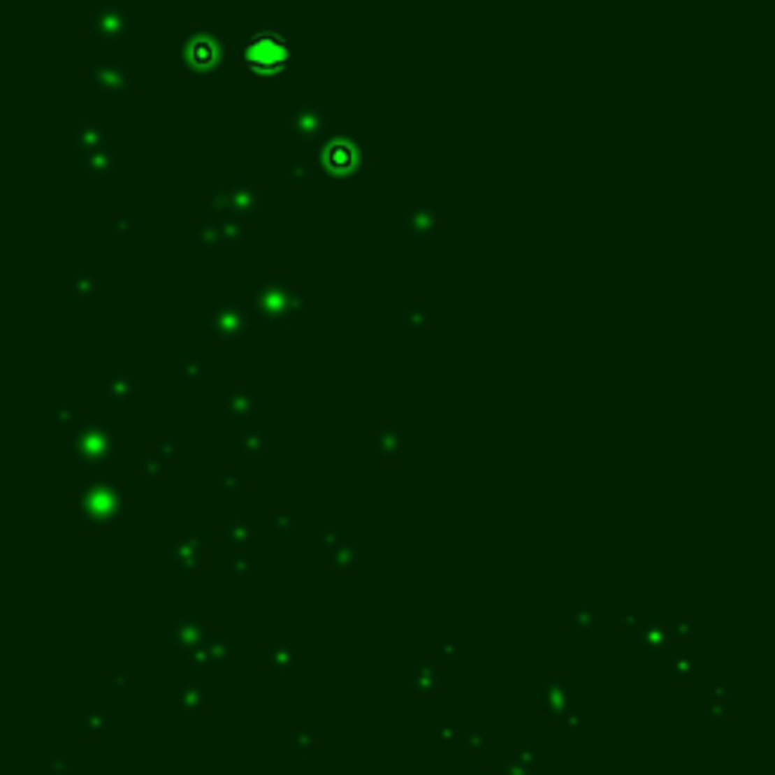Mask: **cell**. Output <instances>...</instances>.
<instances>
[{
  "label": "cell",
  "instance_id": "2",
  "mask_svg": "<svg viewBox=\"0 0 775 775\" xmlns=\"http://www.w3.org/2000/svg\"><path fill=\"white\" fill-rule=\"evenodd\" d=\"M327 164H331L333 170H352L354 167V152L349 149V145L345 143H336V145H331V149H327Z\"/></svg>",
  "mask_w": 775,
  "mask_h": 775
},
{
  "label": "cell",
  "instance_id": "1",
  "mask_svg": "<svg viewBox=\"0 0 775 775\" xmlns=\"http://www.w3.org/2000/svg\"><path fill=\"white\" fill-rule=\"evenodd\" d=\"M288 61V45L276 34H258L245 45V64L258 73H279Z\"/></svg>",
  "mask_w": 775,
  "mask_h": 775
}]
</instances>
